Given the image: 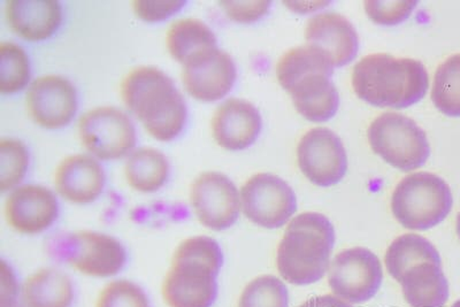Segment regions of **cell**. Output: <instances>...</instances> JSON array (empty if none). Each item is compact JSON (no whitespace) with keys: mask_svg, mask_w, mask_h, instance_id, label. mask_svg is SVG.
Returning <instances> with one entry per match:
<instances>
[{"mask_svg":"<svg viewBox=\"0 0 460 307\" xmlns=\"http://www.w3.org/2000/svg\"><path fill=\"white\" fill-rule=\"evenodd\" d=\"M429 85V74L420 61L388 53L365 57L353 67L357 96L376 108H409L424 98Z\"/></svg>","mask_w":460,"mask_h":307,"instance_id":"3","label":"cell"},{"mask_svg":"<svg viewBox=\"0 0 460 307\" xmlns=\"http://www.w3.org/2000/svg\"><path fill=\"white\" fill-rule=\"evenodd\" d=\"M306 44L323 52L332 66L341 67L355 58L359 48L358 34L344 16L326 12L309 20Z\"/></svg>","mask_w":460,"mask_h":307,"instance_id":"17","label":"cell"},{"mask_svg":"<svg viewBox=\"0 0 460 307\" xmlns=\"http://www.w3.org/2000/svg\"><path fill=\"white\" fill-rule=\"evenodd\" d=\"M456 229H457V234H458V237L460 239V212H459V215L457 216V226H456Z\"/></svg>","mask_w":460,"mask_h":307,"instance_id":"36","label":"cell"},{"mask_svg":"<svg viewBox=\"0 0 460 307\" xmlns=\"http://www.w3.org/2000/svg\"><path fill=\"white\" fill-rule=\"evenodd\" d=\"M241 206L252 223L277 229L285 226L297 211V198L293 188L279 176L259 173L242 187Z\"/></svg>","mask_w":460,"mask_h":307,"instance_id":"9","label":"cell"},{"mask_svg":"<svg viewBox=\"0 0 460 307\" xmlns=\"http://www.w3.org/2000/svg\"><path fill=\"white\" fill-rule=\"evenodd\" d=\"M29 154L22 141L3 138L0 141V190L13 189L27 173Z\"/></svg>","mask_w":460,"mask_h":307,"instance_id":"29","label":"cell"},{"mask_svg":"<svg viewBox=\"0 0 460 307\" xmlns=\"http://www.w3.org/2000/svg\"><path fill=\"white\" fill-rule=\"evenodd\" d=\"M299 307H352L349 303L336 297L335 294H323L310 298Z\"/></svg>","mask_w":460,"mask_h":307,"instance_id":"35","label":"cell"},{"mask_svg":"<svg viewBox=\"0 0 460 307\" xmlns=\"http://www.w3.org/2000/svg\"><path fill=\"white\" fill-rule=\"evenodd\" d=\"M71 278L55 268H42L29 276L22 285L24 307H71Z\"/></svg>","mask_w":460,"mask_h":307,"instance_id":"23","label":"cell"},{"mask_svg":"<svg viewBox=\"0 0 460 307\" xmlns=\"http://www.w3.org/2000/svg\"><path fill=\"white\" fill-rule=\"evenodd\" d=\"M96 307H150V302L137 285L128 280H118L102 289Z\"/></svg>","mask_w":460,"mask_h":307,"instance_id":"30","label":"cell"},{"mask_svg":"<svg viewBox=\"0 0 460 307\" xmlns=\"http://www.w3.org/2000/svg\"><path fill=\"white\" fill-rule=\"evenodd\" d=\"M332 69L327 57L307 44L291 48L279 60V83L306 120L328 121L338 112L340 95L331 80Z\"/></svg>","mask_w":460,"mask_h":307,"instance_id":"4","label":"cell"},{"mask_svg":"<svg viewBox=\"0 0 460 307\" xmlns=\"http://www.w3.org/2000/svg\"><path fill=\"white\" fill-rule=\"evenodd\" d=\"M182 0H163V2H147L135 0L133 10L138 19L146 22H159L170 18L184 6Z\"/></svg>","mask_w":460,"mask_h":307,"instance_id":"32","label":"cell"},{"mask_svg":"<svg viewBox=\"0 0 460 307\" xmlns=\"http://www.w3.org/2000/svg\"><path fill=\"white\" fill-rule=\"evenodd\" d=\"M384 280V269L371 250H343L332 260L328 269V284L332 294L350 304L372 300Z\"/></svg>","mask_w":460,"mask_h":307,"instance_id":"8","label":"cell"},{"mask_svg":"<svg viewBox=\"0 0 460 307\" xmlns=\"http://www.w3.org/2000/svg\"><path fill=\"white\" fill-rule=\"evenodd\" d=\"M334 244V226L327 216L315 212L302 213L288 224L279 244L278 271L288 284H315L330 269Z\"/></svg>","mask_w":460,"mask_h":307,"instance_id":"5","label":"cell"},{"mask_svg":"<svg viewBox=\"0 0 460 307\" xmlns=\"http://www.w3.org/2000/svg\"><path fill=\"white\" fill-rule=\"evenodd\" d=\"M454 198L439 176L418 171L402 179L392 196V212L402 227L427 231L449 215Z\"/></svg>","mask_w":460,"mask_h":307,"instance_id":"6","label":"cell"},{"mask_svg":"<svg viewBox=\"0 0 460 307\" xmlns=\"http://www.w3.org/2000/svg\"><path fill=\"white\" fill-rule=\"evenodd\" d=\"M451 307H460V300L456 302L455 304Z\"/></svg>","mask_w":460,"mask_h":307,"instance_id":"38","label":"cell"},{"mask_svg":"<svg viewBox=\"0 0 460 307\" xmlns=\"http://www.w3.org/2000/svg\"><path fill=\"white\" fill-rule=\"evenodd\" d=\"M0 307H20L16 303H12V304L7 305H0Z\"/></svg>","mask_w":460,"mask_h":307,"instance_id":"37","label":"cell"},{"mask_svg":"<svg viewBox=\"0 0 460 307\" xmlns=\"http://www.w3.org/2000/svg\"><path fill=\"white\" fill-rule=\"evenodd\" d=\"M299 169L315 186L327 188L342 181L348 171V157L342 141L331 129L309 130L297 147Z\"/></svg>","mask_w":460,"mask_h":307,"instance_id":"12","label":"cell"},{"mask_svg":"<svg viewBox=\"0 0 460 307\" xmlns=\"http://www.w3.org/2000/svg\"><path fill=\"white\" fill-rule=\"evenodd\" d=\"M190 204L203 226L220 232L236 223L240 215L241 196L227 175L204 171L191 184Z\"/></svg>","mask_w":460,"mask_h":307,"instance_id":"11","label":"cell"},{"mask_svg":"<svg viewBox=\"0 0 460 307\" xmlns=\"http://www.w3.org/2000/svg\"><path fill=\"white\" fill-rule=\"evenodd\" d=\"M236 76L232 57L217 48L197 57L182 69V82L189 95L201 101H219L227 95Z\"/></svg>","mask_w":460,"mask_h":307,"instance_id":"15","label":"cell"},{"mask_svg":"<svg viewBox=\"0 0 460 307\" xmlns=\"http://www.w3.org/2000/svg\"><path fill=\"white\" fill-rule=\"evenodd\" d=\"M261 126V113L254 105L238 98L217 106L211 124L217 145L228 151H241L253 145Z\"/></svg>","mask_w":460,"mask_h":307,"instance_id":"18","label":"cell"},{"mask_svg":"<svg viewBox=\"0 0 460 307\" xmlns=\"http://www.w3.org/2000/svg\"><path fill=\"white\" fill-rule=\"evenodd\" d=\"M16 293H18V286H16L15 277L13 272L8 268L5 261H2V289H0V305L12 304L15 303Z\"/></svg>","mask_w":460,"mask_h":307,"instance_id":"34","label":"cell"},{"mask_svg":"<svg viewBox=\"0 0 460 307\" xmlns=\"http://www.w3.org/2000/svg\"><path fill=\"white\" fill-rule=\"evenodd\" d=\"M31 79V61L18 44H0V92L12 95L26 87Z\"/></svg>","mask_w":460,"mask_h":307,"instance_id":"27","label":"cell"},{"mask_svg":"<svg viewBox=\"0 0 460 307\" xmlns=\"http://www.w3.org/2000/svg\"><path fill=\"white\" fill-rule=\"evenodd\" d=\"M59 212L55 194L48 188L26 184L16 188L5 202L7 224L15 232L36 235L55 223Z\"/></svg>","mask_w":460,"mask_h":307,"instance_id":"16","label":"cell"},{"mask_svg":"<svg viewBox=\"0 0 460 307\" xmlns=\"http://www.w3.org/2000/svg\"><path fill=\"white\" fill-rule=\"evenodd\" d=\"M224 263L216 240L195 236L181 241L162 285L168 307H212L217 294V276Z\"/></svg>","mask_w":460,"mask_h":307,"instance_id":"2","label":"cell"},{"mask_svg":"<svg viewBox=\"0 0 460 307\" xmlns=\"http://www.w3.org/2000/svg\"><path fill=\"white\" fill-rule=\"evenodd\" d=\"M289 293L280 278L261 276L254 278L242 292L237 307H288Z\"/></svg>","mask_w":460,"mask_h":307,"instance_id":"28","label":"cell"},{"mask_svg":"<svg viewBox=\"0 0 460 307\" xmlns=\"http://www.w3.org/2000/svg\"><path fill=\"white\" fill-rule=\"evenodd\" d=\"M5 18L14 34L29 42H42L60 27L63 11L56 0H10Z\"/></svg>","mask_w":460,"mask_h":307,"instance_id":"20","label":"cell"},{"mask_svg":"<svg viewBox=\"0 0 460 307\" xmlns=\"http://www.w3.org/2000/svg\"><path fill=\"white\" fill-rule=\"evenodd\" d=\"M417 4V2H367L365 11L373 22L394 26L408 19Z\"/></svg>","mask_w":460,"mask_h":307,"instance_id":"31","label":"cell"},{"mask_svg":"<svg viewBox=\"0 0 460 307\" xmlns=\"http://www.w3.org/2000/svg\"><path fill=\"white\" fill-rule=\"evenodd\" d=\"M26 106L36 125L47 129H59L67 126L75 116L76 90L63 76H40L28 89Z\"/></svg>","mask_w":460,"mask_h":307,"instance_id":"14","label":"cell"},{"mask_svg":"<svg viewBox=\"0 0 460 307\" xmlns=\"http://www.w3.org/2000/svg\"><path fill=\"white\" fill-rule=\"evenodd\" d=\"M170 163L160 151L141 147L131 154L125 165L127 183L134 190L155 192L166 183Z\"/></svg>","mask_w":460,"mask_h":307,"instance_id":"25","label":"cell"},{"mask_svg":"<svg viewBox=\"0 0 460 307\" xmlns=\"http://www.w3.org/2000/svg\"><path fill=\"white\" fill-rule=\"evenodd\" d=\"M121 98L144 129L158 141L179 136L187 121V106L174 82L155 67L133 69L121 83Z\"/></svg>","mask_w":460,"mask_h":307,"instance_id":"1","label":"cell"},{"mask_svg":"<svg viewBox=\"0 0 460 307\" xmlns=\"http://www.w3.org/2000/svg\"><path fill=\"white\" fill-rule=\"evenodd\" d=\"M367 137L374 153L397 170H417L429 158L426 133L402 114H381L369 126Z\"/></svg>","mask_w":460,"mask_h":307,"instance_id":"7","label":"cell"},{"mask_svg":"<svg viewBox=\"0 0 460 307\" xmlns=\"http://www.w3.org/2000/svg\"><path fill=\"white\" fill-rule=\"evenodd\" d=\"M431 101L446 116L460 117V53L439 65L435 73Z\"/></svg>","mask_w":460,"mask_h":307,"instance_id":"26","label":"cell"},{"mask_svg":"<svg viewBox=\"0 0 460 307\" xmlns=\"http://www.w3.org/2000/svg\"><path fill=\"white\" fill-rule=\"evenodd\" d=\"M105 186L101 163L86 154H74L58 165L55 187L61 197L73 204L85 205L100 197Z\"/></svg>","mask_w":460,"mask_h":307,"instance_id":"19","label":"cell"},{"mask_svg":"<svg viewBox=\"0 0 460 307\" xmlns=\"http://www.w3.org/2000/svg\"><path fill=\"white\" fill-rule=\"evenodd\" d=\"M66 261L76 272L93 277H111L121 271L127 255L114 237L92 231L73 232L63 244Z\"/></svg>","mask_w":460,"mask_h":307,"instance_id":"13","label":"cell"},{"mask_svg":"<svg viewBox=\"0 0 460 307\" xmlns=\"http://www.w3.org/2000/svg\"><path fill=\"white\" fill-rule=\"evenodd\" d=\"M385 268L397 282L410 268L419 264H442L437 248L425 237L404 234L390 244L385 257Z\"/></svg>","mask_w":460,"mask_h":307,"instance_id":"24","label":"cell"},{"mask_svg":"<svg viewBox=\"0 0 460 307\" xmlns=\"http://www.w3.org/2000/svg\"><path fill=\"white\" fill-rule=\"evenodd\" d=\"M168 51L178 63L187 65L204 53L217 48V37L211 28L197 19H180L168 28Z\"/></svg>","mask_w":460,"mask_h":307,"instance_id":"22","label":"cell"},{"mask_svg":"<svg viewBox=\"0 0 460 307\" xmlns=\"http://www.w3.org/2000/svg\"><path fill=\"white\" fill-rule=\"evenodd\" d=\"M79 135L85 149L102 161L122 158L137 143L133 122L113 106L85 112L79 120Z\"/></svg>","mask_w":460,"mask_h":307,"instance_id":"10","label":"cell"},{"mask_svg":"<svg viewBox=\"0 0 460 307\" xmlns=\"http://www.w3.org/2000/svg\"><path fill=\"white\" fill-rule=\"evenodd\" d=\"M402 296L411 307H445L449 300V284L442 264L414 266L402 276Z\"/></svg>","mask_w":460,"mask_h":307,"instance_id":"21","label":"cell"},{"mask_svg":"<svg viewBox=\"0 0 460 307\" xmlns=\"http://www.w3.org/2000/svg\"><path fill=\"white\" fill-rule=\"evenodd\" d=\"M220 6L229 19L236 22L250 23L257 22L267 14L270 2H220Z\"/></svg>","mask_w":460,"mask_h":307,"instance_id":"33","label":"cell"}]
</instances>
